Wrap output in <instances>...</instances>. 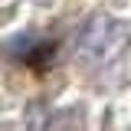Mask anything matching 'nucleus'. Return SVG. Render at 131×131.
<instances>
[{
  "label": "nucleus",
  "mask_w": 131,
  "mask_h": 131,
  "mask_svg": "<svg viewBox=\"0 0 131 131\" xmlns=\"http://www.w3.org/2000/svg\"><path fill=\"white\" fill-rule=\"evenodd\" d=\"M36 46H39V39H36L33 33H26V30H23V33H13V36H10V39L0 46V52H3L7 59L26 62V59L33 56V49H36Z\"/></svg>",
  "instance_id": "nucleus-1"
}]
</instances>
